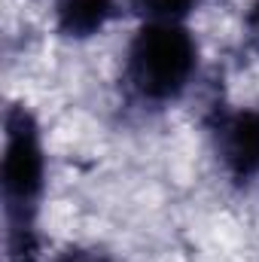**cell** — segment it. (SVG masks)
<instances>
[{
    "instance_id": "cell-5",
    "label": "cell",
    "mask_w": 259,
    "mask_h": 262,
    "mask_svg": "<svg viewBox=\"0 0 259 262\" xmlns=\"http://www.w3.org/2000/svg\"><path fill=\"white\" fill-rule=\"evenodd\" d=\"M146 21H180L198 0H131Z\"/></svg>"
},
{
    "instance_id": "cell-4",
    "label": "cell",
    "mask_w": 259,
    "mask_h": 262,
    "mask_svg": "<svg viewBox=\"0 0 259 262\" xmlns=\"http://www.w3.org/2000/svg\"><path fill=\"white\" fill-rule=\"evenodd\" d=\"M113 9V0H58V25L67 34L98 31Z\"/></svg>"
},
{
    "instance_id": "cell-3",
    "label": "cell",
    "mask_w": 259,
    "mask_h": 262,
    "mask_svg": "<svg viewBox=\"0 0 259 262\" xmlns=\"http://www.w3.org/2000/svg\"><path fill=\"white\" fill-rule=\"evenodd\" d=\"M223 159L241 177L259 171V113H238L223 125Z\"/></svg>"
},
{
    "instance_id": "cell-6",
    "label": "cell",
    "mask_w": 259,
    "mask_h": 262,
    "mask_svg": "<svg viewBox=\"0 0 259 262\" xmlns=\"http://www.w3.org/2000/svg\"><path fill=\"white\" fill-rule=\"evenodd\" d=\"M61 262H104V256H98V253H82V250H76V253H67Z\"/></svg>"
},
{
    "instance_id": "cell-1",
    "label": "cell",
    "mask_w": 259,
    "mask_h": 262,
    "mask_svg": "<svg viewBox=\"0 0 259 262\" xmlns=\"http://www.w3.org/2000/svg\"><path fill=\"white\" fill-rule=\"evenodd\" d=\"M131 82L146 98L177 95L195 67V43L180 21H149L131 46Z\"/></svg>"
},
{
    "instance_id": "cell-7",
    "label": "cell",
    "mask_w": 259,
    "mask_h": 262,
    "mask_svg": "<svg viewBox=\"0 0 259 262\" xmlns=\"http://www.w3.org/2000/svg\"><path fill=\"white\" fill-rule=\"evenodd\" d=\"M253 25H256V34H259V0H256V6H253Z\"/></svg>"
},
{
    "instance_id": "cell-2",
    "label": "cell",
    "mask_w": 259,
    "mask_h": 262,
    "mask_svg": "<svg viewBox=\"0 0 259 262\" xmlns=\"http://www.w3.org/2000/svg\"><path fill=\"white\" fill-rule=\"evenodd\" d=\"M43 183V156L37 134L18 113L9 119L6 156H3V189L9 201H28Z\"/></svg>"
}]
</instances>
